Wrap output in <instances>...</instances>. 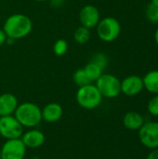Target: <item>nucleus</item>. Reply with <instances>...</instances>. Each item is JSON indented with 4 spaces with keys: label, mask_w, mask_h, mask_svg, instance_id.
<instances>
[{
    "label": "nucleus",
    "mask_w": 158,
    "mask_h": 159,
    "mask_svg": "<svg viewBox=\"0 0 158 159\" xmlns=\"http://www.w3.org/2000/svg\"><path fill=\"white\" fill-rule=\"evenodd\" d=\"M3 30L7 37L13 40H19L31 34L33 22L27 15L15 13L7 18L4 22Z\"/></svg>",
    "instance_id": "1"
},
{
    "label": "nucleus",
    "mask_w": 158,
    "mask_h": 159,
    "mask_svg": "<svg viewBox=\"0 0 158 159\" xmlns=\"http://www.w3.org/2000/svg\"><path fill=\"white\" fill-rule=\"evenodd\" d=\"M15 118L23 128L34 129L42 121L40 107L34 102H23L18 105L14 115Z\"/></svg>",
    "instance_id": "2"
},
{
    "label": "nucleus",
    "mask_w": 158,
    "mask_h": 159,
    "mask_svg": "<svg viewBox=\"0 0 158 159\" xmlns=\"http://www.w3.org/2000/svg\"><path fill=\"white\" fill-rule=\"evenodd\" d=\"M102 98L96 85L92 83L78 88L75 93V100L78 105L86 110H93L100 106Z\"/></svg>",
    "instance_id": "3"
},
{
    "label": "nucleus",
    "mask_w": 158,
    "mask_h": 159,
    "mask_svg": "<svg viewBox=\"0 0 158 159\" xmlns=\"http://www.w3.org/2000/svg\"><path fill=\"white\" fill-rule=\"evenodd\" d=\"M99 38L106 43L116 40L121 33V24L114 17H105L101 19L96 26Z\"/></svg>",
    "instance_id": "4"
},
{
    "label": "nucleus",
    "mask_w": 158,
    "mask_h": 159,
    "mask_svg": "<svg viewBox=\"0 0 158 159\" xmlns=\"http://www.w3.org/2000/svg\"><path fill=\"white\" fill-rule=\"evenodd\" d=\"M95 85L102 96L107 99L116 98L121 93V81L111 74H102Z\"/></svg>",
    "instance_id": "5"
},
{
    "label": "nucleus",
    "mask_w": 158,
    "mask_h": 159,
    "mask_svg": "<svg viewBox=\"0 0 158 159\" xmlns=\"http://www.w3.org/2000/svg\"><path fill=\"white\" fill-rule=\"evenodd\" d=\"M23 134V127L14 116L0 117V135L6 140L20 139Z\"/></svg>",
    "instance_id": "6"
},
{
    "label": "nucleus",
    "mask_w": 158,
    "mask_h": 159,
    "mask_svg": "<svg viewBox=\"0 0 158 159\" xmlns=\"http://www.w3.org/2000/svg\"><path fill=\"white\" fill-rule=\"evenodd\" d=\"M139 139L146 148H158V122H144L139 129Z\"/></svg>",
    "instance_id": "7"
},
{
    "label": "nucleus",
    "mask_w": 158,
    "mask_h": 159,
    "mask_svg": "<svg viewBox=\"0 0 158 159\" xmlns=\"http://www.w3.org/2000/svg\"><path fill=\"white\" fill-rule=\"evenodd\" d=\"M26 149L20 139L6 140L0 149V159H24Z\"/></svg>",
    "instance_id": "8"
},
{
    "label": "nucleus",
    "mask_w": 158,
    "mask_h": 159,
    "mask_svg": "<svg viewBox=\"0 0 158 159\" xmlns=\"http://www.w3.org/2000/svg\"><path fill=\"white\" fill-rule=\"evenodd\" d=\"M101 20V14L98 7L94 5L88 4L82 7L79 11V21L82 26L92 29L97 26Z\"/></svg>",
    "instance_id": "9"
},
{
    "label": "nucleus",
    "mask_w": 158,
    "mask_h": 159,
    "mask_svg": "<svg viewBox=\"0 0 158 159\" xmlns=\"http://www.w3.org/2000/svg\"><path fill=\"white\" fill-rule=\"evenodd\" d=\"M144 89L142 77L137 75H131L121 81V93L129 97L140 94Z\"/></svg>",
    "instance_id": "10"
},
{
    "label": "nucleus",
    "mask_w": 158,
    "mask_h": 159,
    "mask_svg": "<svg viewBox=\"0 0 158 159\" xmlns=\"http://www.w3.org/2000/svg\"><path fill=\"white\" fill-rule=\"evenodd\" d=\"M20 140L22 141L26 148L36 149V148L41 147L44 144L46 141V137L42 131L34 128L23 132Z\"/></svg>",
    "instance_id": "11"
},
{
    "label": "nucleus",
    "mask_w": 158,
    "mask_h": 159,
    "mask_svg": "<svg viewBox=\"0 0 158 159\" xmlns=\"http://www.w3.org/2000/svg\"><path fill=\"white\" fill-rule=\"evenodd\" d=\"M19 105L17 97L12 93H3L0 95V117L13 116Z\"/></svg>",
    "instance_id": "12"
},
{
    "label": "nucleus",
    "mask_w": 158,
    "mask_h": 159,
    "mask_svg": "<svg viewBox=\"0 0 158 159\" xmlns=\"http://www.w3.org/2000/svg\"><path fill=\"white\" fill-rule=\"evenodd\" d=\"M41 114L42 120L47 123H55L61 118L63 115V109L61 104L57 102H50L41 109Z\"/></svg>",
    "instance_id": "13"
},
{
    "label": "nucleus",
    "mask_w": 158,
    "mask_h": 159,
    "mask_svg": "<svg viewBox=\"0 0 158 159\" xmlns=\"http://www.w3.org/2000/svg\"><path fill=\"white\" fill-rule=\"evenodd\" d=\"M144 122L143 116L137 112H129L123 118L124 126L129 130H139Z\"/></svg>",
    "instance_id": "14"
},
{
    "label": "nucleus",
    "mask_w": 158,
    "mask_h": 159,
    "mask_svg": "<svg viewBox=\"0 0 158 159\" xmlns=\"http://www.w3.org/2000/svg\"><path fill=\"white\" fill-rule=\"evenodd\" d=\"M144 89L153 94H158V70H153L148 72L143 77Z\"/></svg>",
    "instance_id": "15"
},
{
    "label": "nucleus",
    "mask_w": 158,
    "mask_h": 159,
    "mask_svg": "<svg viewBox=\"0 0 158 159\" xmlns=\"http://www.w3.org/2000/svg\"><path fill=\"white\" fill-rule=\"evenodd\" d=\"M83 69L91 82H96L100 78V76L103 74V69L100 67L98 64H96L95 62H93L92 61L87 63L85 67H83Z\"/></svg>",
    "instance_id": "16"
},
{
    "label": "nucleus",
    "mask_w": 158,
    "mask_h": 159,
    "mask_svg": "<svg viewBox=\"0 0 158 159\" xmlns=\"http://www.w3.org/2000/svg\"><path fill=\"white\" fill-rule=\"evenodd\" d=\"M74 39L79 45H84L90 39V29L79 26L74 33Z\"/></svg>",
    "instance_id": "17"
},
{
    "label": "nucleus",
    "mask_w": 158,
    "mask_h": 159,
    "mask_svg": "<svg viewBox=\"0 0 158 159\" xmlns=\"http://www.w3.org/2000/svg\"><path fill=\"white\" fill-rule=\"evenodd\" d=\"M73 81H74V83L78 88L92 83V82L88 79V75H87V74L85 73V71H84L83 68L77 69V70L74 73V75H73Z\"/></svg>",
    "instance_id": "18"
},
{
    "label": "nucleus",
    "mask_w": 158,
    "mask_h": 159,
    "mask_svg": "<svg viewBox=\"0 0 158 159\" xmlns=\"http://www.w3.org/2000/svg\"><path fill=\"white\" fill-rule=\"evenodd\" d=\"M68 50V43L65 39H58L53 45V52L56 56L61 57L66 54Z\"/></svg>",
    "instance_id": "19"
},
{
    "label": "nucleus",
    "mask_w": 158,
    "mask_h": 159,
    "mask_svg": "<svg viewBox=\"0 0 158 159\" xmlns=\"http://www.w3.org/2000/svg\"><path fill=\"white\" fill-rule=\"evenodd\" d=\"M145 16L151 23L158 24V6L150 3L146 7Z\"/></svg>",
    "instance_id": "20"
},
{
    "label": "nucleus",
    "mask_w": 158,
    "mask_h": 159,
    "mask_svg": "<svg viewBox=\"0 0 158 159\" xmlns=\"http://www.w3.org/2000/svg\"><path fill=\"white\" fill-rule=\"evenodd\" d=\"M148 112L153 116H158V94H156L148 102Z\"/></svg>",
    "instance_id": "21"
},
{
    "label": "nucleus",
    "mask_w": 158,
    "mask_h": 159,
    "mask_svg": "<svg viewBox=\"0 0 158 159\" xmlns=\"http://www.w3.org/2000/svg\"><path fill=\"white\" fill-rule=\"evenodd\" d=\"M91 61H92L93 62H95L96 64H98L100 67H102L103 70L106 68V66H107V64H108V59H107L106 55H105L104 53H102V52L97 53V54L92 58Z\"/></svg>",
    "instance_id": "22"
},
{
    "label": "nucleus",
    "mask_w": 158,
    "mask_h": 159,
    "mask_svg": "<svg viewBox=\"0 0 158 159\" xmlns=\"http://www.w3.org/2000/svg\"><path fill=\"white\" fill-rule=\"evenodd\" d=\"M7 38V36L6 33L4 32L3 28H2V29L0 28V47H1V46H3V45L6 43Z\"/></svg>",
    "instance_id": "23"
},
{
    "label": "nucleus",
    "mask_w": 158,
    "mask_h": 159,
    "mask_svg": "<svg viewBox=\"0 0 158 159\" xmlns=\"http://www.w3.org/2000/svg\"><path fill=\"white\" fill-rule=\"evenodd\" d=\"M146 159H158V148L152 149Z\"/></svg>",
    "instance_id": "24"
},
{
    "label": "nucleus",
    "mask_w": 158,
    "mask_h": 159,
    "mask_svg": "<svg viewBox=\"0 0 158 159\" xmlns=\"http://www.w3.org/2000/svg\"><path fill=\"white\" fill-rule=\"evenodd\" d=\"M155 41H156V45L158 46V27L156 28V32H155Z\"/></svg>",
    "instance_id": "25"
},
{
    "label": "nucleus",
    "mask_w": 158,
    "mask_h": 159,
    "mask_svg": "<svg viewBox=\"0 0 158 159\" xmlns=\"http://www.w3.org/2000/svg\"><path fill=\"white\" fill-rule=\"evenodd\" d=\"M151 3H153L156 6H158V0H151Z\"/></svg>",
    "instance_id": "26"
},
{
    "label": "nucleus",
    "mask_w": 158,
    "mask_h": 159,
    "mask_svg": "<svg viewBox=\"0 0 158 159\" xmlns=\"http://www.w3.org/2000/svg\"><path fill=\"white\" fill-rule=\"evenodd\" d=\"M34 1H36V2H45L47 0H34Z\"/></svg>",
    "instance_id": "27"
},
{
    "label": "nucleus",
    "mask_w": 158,
    "mask_h": 159,
    "mask_svg": "<svg viewBox=\"0 0 158 159\" xmlns=\"http://www.w3.org/2000/svg\"><path fill=\"white\" fill-rule=\"evenodd\" d=\"M61 1H68V0H61Z\"/></svg>",
    "instance_id": "28"
}]
</instances>
